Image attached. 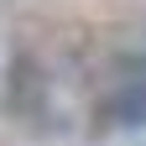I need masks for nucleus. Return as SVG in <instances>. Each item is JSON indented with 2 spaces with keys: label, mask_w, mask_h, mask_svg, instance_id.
Wrapping results in <instances>:
<instances>
[{
  "label": "nucleus",
  "mask_w": 146,
  "mask_h": 146,
  "mask_svg": "<svg viewBox=\"0 0 146 146\" xmlns=\"http://www.w3.org/2000/svg\"><path fill=\"white\" fill-rule=\"evenodd\" d=\"M104 110H110L115 125H141L146 120V63H125V73L115 78Z\"/></svg>",
  "instance_id": "f257e3e1"
}]
</instances>
